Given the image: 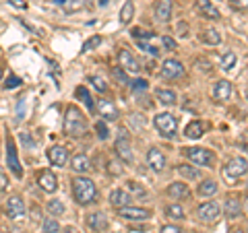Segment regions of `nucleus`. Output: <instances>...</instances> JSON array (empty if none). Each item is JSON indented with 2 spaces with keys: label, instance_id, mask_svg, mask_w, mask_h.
<instances>
[{
  "label": "nucleus",
  "instance_id": "2",
  "mask_svg": "<svg viewBox=\"0 0 248 233\" xmlns=\"http://www.w3.org/2000/svg\"><path fill=\"white\" fill-rule=\"evenodd\" d=\"M87 130V122H85L81 110H77L75 105H71L66 110V118H64V132L68 136H83Z\"/></svg>",
  "mask_w": 248,
  "mask_h": 233
},
{
  "label": "nucleus",
  "instance_id": "38",
  "mask_svg": "<svg viewBox=\"0 0 248 233\" xmlns=\"http://www.w3.org/2000/svg\"><path fill=\"white\" fill-rule=\"evenodd\" d=\"M95 130H97V136L102 138V141H106V138L110 136V132H108V126H106L104 122H97V124H95Z\"/></svg>",
  "mask_w": 248,
  "mask_h": 233
},
{
  "label": "nucleus",
  "instance_id": "13",
  "mask_svg": "<svg viewBox=\"0 0 248 233\" xmlns=\"http://www.w3.org/2000/svg\"><path fill=\"white\" fill-rule=\"evenodd\" d=\"M147 163H149V167L153 169V172H164V167H166V157H164V153H161L159 149H149V153H147Z\"/></svg>",
  "mask_w": 248,
  "mask_h": 233
},
{
  "label": "nucleus",
  "instance_id": "40",
  "mask_svg": "<svg viewBox=\"0 0 248 233\" xmlns=\"http://www.w3.org/2000/svg\"><path fill=\"white\" fill-rule=\"evenodd\" d=\"M19 85H21V79H19V76H9V79H6V83H4V89H17L19 87Z\"/></svg>",
  "mask_w": 248,
  "mask_h": 233
},
{
  "label": "nucleus",
  "instance_id": "19",
  "mask_svg": "<svg viewBox=\"0 0 248 233\" xmlns=\"http://www.w3.org/2000/svg\"><path fill=\"white\" fill-rule=\"evenodd\" d=\"M223 213H226L228 219H238V217H242V204H240V200L230 196L226 203H223Z\"/></svg>",
  "mask_w": 248,
  "mask_h": 233
},
{
  "label": "nucleus",
  "instance_id": "32",
  "mask_svg": "<svg viewBox=\"0 0 248 233\" xmlns=\"http://www.w3.org/2000/svg\"><path fill=\"white\" fill-rule=\"evenodd\" d=\"M166 215L172 217V219H176V221H182L184 219V208L180 204H168L166 206Z\"/></svg>",
  "mask_w": 248,
  "mask_h": 233
},
{
  "label": "nucleus",
  "instance_id": "52",
  "mask_svg": "<svg viewBox=\"0 0 248 233\" xmlns=\"http://www.w3.org/2000/svg\"><path fill=\"white\" fill-rule=\"evenodd\" d=\"M56 2H58V4H64V2H66V0H56Z\"/></svg>",
  "mask_w": 248,
  "mask_h": 233
},
{
  "label": "nucleus",
  "instance_id": "30",
  "mask_svg": "<svg viewBox=\"0 0 248 233\" xmlns=\"http://www.w3.org/2000/svg\"><path fill=\"white\" fill-rule=\"evenodd\" d=\"M203 42L209 44V45H217L221 42V35H219V31L217 29H207L205 33H203Z\"/></svg>",
  "mask_w": 248,
  "mask_h": 233
},
{
  "label": "nucleus",
  "instance_id": "28",
  "mask_svg": "<svg viewBox=\"0 0 248 233\" xmlns=\"http://www.w3.org/2000/svg\"><path fill=\"white\" fill-rule=\"evenodd\" d=\"M199 194L201 196H213L217 194V184L213 180H205L203 184H199Z\"/></svg>",
  "mask_w": 248,
  "mask_h": 233
},
{
  "label": "nucleus",
  "instance_id": "34",
  "mask_svg": "<svg viewBox=\"0 0 248 233\" xmlns=\"http://www.w3.org/2000/svg\"><path fill=\"white\" fill-rule=\"evenodd\" d=\"M42 231H44V233H60V225H58L56 219L48 217V219L44 221V225H42Z\"/></svg>",
  "mask_w": 248,
  "mask_h": 233
},
{
  "label": "nucleus",
  "instance_id": "20",
  "mask_svg": "<svg viewBox=\"0 0 248 233\" xmlns=\"http://www.w3.org/2000/svg\"><path fill=\"white\" fill-rule=\"evenodd\" d=\"M40 188L44 190V192H56V188H58V180H56V175H54L50 169H46V172H42V175H40Z\"/></svg>",
  "mask_w": 248,
  "mask_h": 233
},
{
  "label": "nucleus",
  "instance_id": "5",
  "mask_svg": "<svg viewBox=\"0 0 248 233\" xmlns=\"http://www.w3.org/2000/svg\"><path fill=\"white\" fill-rule=\"evenodd\" d=\"M197 215H199V219L203 223H215L221 217V208H219V204H217V203L209 200V203H203L199 206Z\"/></svg>",
  "mask_w": 248,
  "mask_h": 233
},
{
  "label": "nucleus",
  "instance_id": "47",
  "mask_svg": "<svg viewBox=\"0 0 248 233\" xmlns=\"http://www.w3.org/2000/svg\"><path fill=\"white\" fill-rule=\"evenodd\" d=\"M246 2L248 0H232V4H234L236 9H246Z\"/></svg>",
  "mask_w": 248,
  "mask_h": 233
},
{
  "label": "nucleus",
  "instance_id": "6",
  "mask_svg": "<svg viewBox=\"0 0 248 233\" xmlns=\"http://www.w3.org/2000/svg\"><path fill=\"white\" fill-rule=\"evenodd\" d=\"M184 155L192 163H197V165H211V163H213V153L207 151V149H201V146H190V149H184Z\"/></svg>",
  "mask_w": 248,
  "mask_h": 233
},
{
  "label": "nucleus",
  "instance_id": "49",
  "mask_svg": "<svg viewBox=\"0 0 248 233\" xmlns=\"http://www.w3.org/2000/svg\"><path fill=\"white\" fill-rule=\"evenodd\" d=\"M60 231H62V233H79L75 227H64V229H60Z\"/></svg>",
  "mask_w": 248,
  "mask_h": 233
},
{
  "label": "nucleus",
  "instance_id": "10",
  "mask_svg": "<svg viewBox=\"0 0 248 233\" xmlns=\"http://www.w3.org/2000/svg\"><path fill=\"white\" fill-rule=\"evenodd\" d=\"M6 163H9L11 172L17 175V177L23 175L21 163H19V157H17V146H15V141H13V138H6Z\"/></svg>",
  "mask_w": 248,
  "mask_h": 233
},
{
  "label": "nucleus",
  "instance_id": "37",
  "mask_svg": "<svg viewBox=\"0 0 248 233\" xmlns=\"http://www.w3.org/2000/svg\"><path fill=\"white\" fill-rule=\"evenodd\" d=\"M99 44H102V37H99V35H95V37H93V40H89V42H85V44H83V54L89 52V50H95Z\"/></svg>",
  "mask_w": 248,
  "mask_h": 233
},
{
  "label": "nucleus",
  "instance_id": "8",
  "mask_svg": "<svg viewBox=\"0 0 248 233\" xmlns=\"http://www.w3.org/2000/svg\"><path fill=\"white\" fill-rule=\"evenodd\" d=\"M6 213H9V219H13V221L25 219L27 208H25V203H23V198H21V196H11L9 203H6Z\"/></svg>",
  "mask_w": 248,
  "mask_h": 233
},
{
  "label": "nucleus",
  "instance_id": "51",
  "mask_svg": "<svg viewBox=\"0 0 248 233\" xmlns=\"http://www.w3.org/2000/svg\"><path fill=\"white\" fill-rule=\"evenodd\" d=\"M6 233H21V231H19V229H9Z\"/></svg>",
  "mask_w": 248,
  "mask_h": 233
},
{
  "label": "nucleus",
  "instance_id": "9",
  "mask_svg": "<svg viewBox=\"0 0 248 233\" xmlns=\"http://www.w3.org/2000/svg\"><path fill=\"white\" fill-rule=\"evenodd\" d=\"M118 217H122L126 221H147L151 217V211L139 208V206H122L118 208Z\"/></svg>",
  "mask_w": 248,
  "mask_h": 233
},
{
  "label": "nucleus",
  "instance_id": "36",
  "mask_svg": "<svg viewBox=\"0 0 248 233\" xmlns=\"http://www.w3.org/2000/svg\"><path fill=\"white\" fill-rule=\"evenodd\" d=\"M91 85L95 87L99 93H106L108 91V83L102 79V76H91Z\"/></svg>",
  "mask_w": 248,
  "mask_h": 233
},
{
  "label": "nucleus",
  "instance_id": "48",
  "mask_svg": "<svg viewBox=\"0 0 248 233\" xmlns=\"http://www.w3.org/2000/svg\"><path fill=\"white\" fill-rule=\"evenodd\" d=\"M110 172H112L114 175H118V174H120V169H118V163H114V161L110 163Z\"/></svg>",
  "mask_w": 248,
  "mask_h": 233
},
{
  "label": "nucleus",
  "instance_id": "23",
  "mask_svg": "<svg viewBox=\"0 0 248 233\" xmlns=\"http://www.w3.org/2000/svg\"><path fill=\"white\" fill-rule=\"evenodd\" d=\"M232 95V85L228 81H219V83H215V87H213V97L217 99V102H228Z\"/></svg>",
  "mask_w": 248,
  "mask_h": 233
},
{
  "label": "nucleus",
  "instance_id": "45",
  "mask_svg": "<svg viewBox=\"0 0 248 233\" xmlns=\"http://www.w3.org/2000/svg\"><path fill=\"white\" fill-rule=\"evenodd\" d=\"M21 141H23V145H27V146H33V141H31V138H29V134H27V132H23V134H21Z\"/></svg>",
  "mask_w": 248,
  "mask_h": 233
},
{
  "label": "nucleus",
  "instance_id": "3",
  "mask_svg": "<svg viewBox=\"0 0 248 233\" xmlns=\"http://www.w3.org/2000/svg\"><path fill=\"white\" fill-rule=\"evenodd\" d=\"M155 128H157V132L164 138H172L176 136V130H178V120H176V116L174 114H170V112H164V114H157L155 116Z\"/></svg>",
  "mask_w": 248,
  "mask_h": 233
},
{
  "label": "nucleus",
  "instance_id": "39",
  "mask_svg": "<svg viewBox=\"0 0 248 233\" xmlns=\"http://www.w3.org/2000/svg\"><path fill=\"white\" fill-rule=\"evenodd\" d=\"M128 190L133 192V194H137V196H145V194H147L143 186H139L137 182H128Z\"/></svg>",
  "mask_w": 248,
  "mask_h": 233
},
{
  "label": "nucleus",
  "instance_id": "29",
  "mask_svg": "<svg viewBox=\"0 0 248 233\" xmlns=\"http://www.w3.org/2000/svg\"><path fill=\"white\" fill-rule=\"evenodd\" d=\"M178 174L184 175L186 180H199V169L197 167H190V165H178Z\"/></svg>",
  "mask_w": 248,
  "mask_h": 233
},
{
  "label": "nucleus",
  "instance_id": "22",
  "mask_svg": "<svg viewBox=\"0 0 248 233\" xmlns=\"http://www.w3.org/2000/svg\"><path fill=\"white\" fill-rule=\"evenodd\" d=\"M71 169L77 174H87L91 172V161L87 159V155H75L71 161Z\"/></svg>",
  "mask_w": 248,
  "mask_h": 233
},
{
  "label": "nucleus",
  "instance_id": "4",
  "mask_svg": "<svg viewBox=\"0 0 248 233\" xmlns=\"http://www.w3.org/2000/svg\"><path fill=\"white\" fill-rule=\"evenodd\" d=\"M114 151L124 163H133V146H130V138H128V134L124 130L118 134V138H116Z\"/></svg>",
  "mask_w": 248,
  "mask_h": 233
},
{
  "label": "nucleus",
  "instance_id": "21",
  "mask_svg": "<svg viewBox=\"0 0 248 233\" xmlns=\"http://www.w3.org/2000/svg\"><path fill=\"white\" fill-rule=\"evenodd\" d=\"M188 194H190L188 186L182 184V182H174V184L168 186V196L174 198V200H182V198L188 196Z\"/></svg>",
  "mask_w": 248,
  "mask_h": 233
},
{
  "label": "nucleus",
  "instance_id": "27",
  "mask_svg": "<svg viewBox=\"0 0 248 233\" xmlns=\"http://www.w3.org/2000/svg\"><path fill=\"white\" fill-rule=\"evenodd\" d=\"M133 17H135V4L128 0V2H124L122 11H120V23H130Z\"/></svg>",
  "mask_w": 248,
  "mask_h": 233
},
{
  "label": "nucleus",
  "instance_id": "42",
  "mask_svg": "<svg viewBox=\"0 0 248 233\" xmlns=\"http://www.w3.org/2000/svg\"><path fill=\"white\" fill-rule=\"evenodd\" d=\"M161 233H182V229L176 227V225H164V227H161Z\"/></svg>",
  "mask_w": 248,
  "mask_h": 233
},
{
  "label": "nucleus",
  "instance_id": "14",
  "mask_svg": "<svg viewBox=\"0 0 248 233\" xmlns=\"http://www.w3.org/2000/svg\"><path fill=\"white\" fill-rule=\"evenodd\" d=\"M48 159L54 167H64L66 161H68V151L64 146H52L48 151Z\"/></svg>",
  "mask_w": 248,
  "mask_h": 233
},
{
  "label": "nucleus",
  "instance_id": "7",
  "mask_svg": "<svg viewBox=\"0 0 248 233\" xmlns=\"http://www.w3.org/2000/svg\"><path fill=\"white\" fill-rule=\"evenodd\" d=\"M182 74H184V64H182L180 60L168 58L164 64H161V76H164V79L174 81V79H180Z\"/></svg>",
  "mask_w": 248,
  "mask_h": 233
},
{
  "label": "nucleus",
  "instance_id": "25",
  "mask_svg": "<svg viewBox=\"0 0 248 233\" xmlns=\"http://www.w3.org/2000/svg\"><path fill=\"white\" fill-rule=\"evenodd\" d=\"M203 132H205V124L199 122V120H195V122H190L188 126H186L184 136H186V138H192V141H197V138L203 136Z\"/></svg>",
  "mask_w": 248,
  "mask_h": 233
},
{
  "label": "nucleus",
  "instance_id": "15",
  "mask_svg": "<svg viewBox=\"0 0 248 233\" xmlns=\"http://www.w3.org/2000/svg\"><path fill=\"white\" fill-rule=\"evenodd\" d=\"M195 4H197V11L203 15V17L211 19V21H219L221 19L219 11H217L213 6V2H209V0H195Z\"/></svg>",
  "mask_w": 248,
  "mask_h": 233
},
{
  "label": "nucleus",
  "instance_id": "12",
  "mask_svg": "<svg viewBox=\"0 0 248 233\" xmlns=\"http://www.w3.org/2000/svg\"><path fill=\"white\" fill-rule=\"evenodd\" d=\"M118 60H120V66L124 68V71H128V73H133V74H137L139 71H141V64H139V60L133 56V52L126 50V48L120 50Z\"/></svg>",
  "mask_w": 248,
  "mask_h": 233
},
{
  "label": "nucleus",
  "instance_id": "24",
  "mask_svg": "<svg viewBox=\"0 0 248 233\" xmlns=\"http://www.w3.org/2000/svg\"><path fill=\"white\" fill-rule=\"evenodd\" d=\"M128 203H130L128 192H124V190H112V194H110V204H112L114 208L128 206Z\"/></svg>",
  "mask_w": 248,
  "mask_h": 233
},
{
  "label": "nucleus",
  "instance_id": "16",
  "mask_svg": "<svg viewBox=\"0 0 248 233\" xmlns=\"http://www.w3.org/2000/svg\"><path fill=\"white\" fill-rule=\"evenodd\" d=\"M155 19L161 23H168L172 19V2L170 0H157L155 2Z\"/></svg>",
  "mask_w": 248,
  "mask_h": 233
},
{
  "label": "nucleus",
  "instance_id": "26",
  "mask_svg": "<svg viewBox=\"0 0 248 233\" xmlns=\"http://www.w3.org/2000/svg\"><path fill=\"white\" fill-rule=\"evenodd\" d=\"M155 97H157L164 105H174L176 103V93L168 91V89H157V91H155Z\"/></svg>",
  "mask_w": 248,
  "mask_h": 233
},
{
  "label": "nucleus",
  "instance_id": "46",
  "mask_svg": "<svg viewBox=\"0 0 248 233\" xmlns=\"http://www.w3.org/2000/svg\"><path fill=\"white\" fill-rule=\"evenodd\" d=\"M13 6H17V9H27V2H23V0H9Z\"/></svg>",
  "mask_w": 248,
  "mask_h": 233
},
{
  "label": "nucleus",
  "instance_id": "55",
  "mask_svg": "<svg viewBox=\"0 0 248 233\" xmlns=\"http://www.w3.org/2000/svg\"><path fill=\"white\" fill-rule=\"evenodd\" d=\"M197 233H201V231H197Z\"/></svg>",
  "mask_w": 248,
  "mask_h": 233
},
{
  "label": "nucleus",
  "instance_id": "41",
  "mask_svg": "<svg viewBox=\"0 0 248 233\" xmlns=\"http://www.w3.org/2000/svg\"><path fill=\"white\" fill-rule=\"evenodd\" d=\"M130 87H133L135 91H145L147 89V81L145 79H135V81H130Z\"/></svg>",
  "mask_w": 248,
  "mask_h": 233
},
{
  "label": "nucleus",
  "instance_id": "33",
  "mask_svg": "<svg viewBox=\"0 0 248 233\" xmlns=\"http://www.w3.org/2000/svg\"><path fill=\"white\" fill-rule=\"evenodd\" d=\"M64 204H62V200H50L48 203V213L54 215V217H60V215H64Z\"/></svg>",
  "mask_w": 248,
  "mask_h": 233
},
{
  "label": "nucleus",
  "instance_id": "1",
  "mask_svg": "<svg viewBox=\"0 0 248 233\" xmlns=\"http://www.w3.org/2000/svg\"><path fill=\"white\" fill-rule=\"evenodd\" d=\"M73 194H75V200L79 204H89L95 200V184H93L89 177H75L73 180Z\"/></svg>",
  "mask_w": 248,
  "mask_h": 233
},
{
  "label": "nucleus",
  "instance_id": "53",
  "mask_svg": "<svg viewBox=\"0 0 248 233\" xmlns=\"http://www.w3.org/2000/svg\"><path fill=\"white\" fill-rule=\"evenodd\" d=\"M234 233H244V229H236V231H234Z\"/></svg>",
  "mask_w": 248,
  "mask_h": 233
},
{
  "label": "nucleus",
  "instance_id": "31",
  "mask_svg": "<svg viewBox=\"0 0 248 233\" xmlns=\"http://www.w3.org/2000/svg\"><path fill=\"white\" fill-rule=\"evenodd\" d=\"M236 62H238L236 54H234V52H226V54L221 56V68H223V71H232Z\"/></svg>",
  "mask_w": 248,
  "mask_h": 233
},
{
  "label": "nucleus",
  "instance_id": "50",
  "mask_svg": "<svg viewBox=\"0 0 248 233\" xmlns=\"http://www.w3.org/2000/svg\"><path fill=\"white\" fill-rule=\"evenodd\" d=\"M108 4V0H99V6H106Z\"/></svg>",
  "mask_w": 248,
  "mask_h": 233
},
{
  "label": "nucleus",
  "instance_id": "11",
  "mask_svg": "<svg viewBox=\"0 0 248 233\" xmlns=\"http://www.w3.org/2000/svg\"><path fill=\"white\" fill-rule=\"evenodd\" d=\"M248 172V163L244 157H234L228 165H226V174L232 177V180H238V177H244Z\"/></svg>",
  "mask_w": 248,
  "mask_h": 233
},
{
  "label": "nucleus",
  "instance_id": "54",
  "mask_svg": "<svg viewBox=\"0 0 248 233\" xmlns=\"http://www.w3.org/2000/svg\"><path fill=\"white\" fill-rule=\"evenodd\" d=\"M0 79H2V68H0Z\"/></svg>",
  "mask_w": 248,
  "mask_h": 233
},
{
  "label": "nucleus",
  "instance_id": "18",
  "mask_svg": "<svg viewBox=\"0 0 248 233\" xmlns=\"http://www.w3.org/2000/svg\"><path fill=\"white\" fill-rule=\"evenodd\" d=\"M87 225H89V229H93L95 233H102L108 229V217L104 213H91L87 217Z\"/></svg>",
  "mask_w": 248,
  "mask_h": 233
},
{
  "label": "nucleus",
  "instance_id": "44",
  "mask_svg": "<svg viewBox=\"0 0 248 233\" xmlns=\"http://www.w3.org/2000/svg\"><path fill=\"white\" fill-rule=\"evenodd\" d=\"M164 45H166V48H168V50H174V48H176V44H174V40H172V37H168V35H164Z\"/></svg>",
  "mask_w": 248,
  "mask_h": 233
},
{
  "label": "nucleus",
  "instance_id": "35",
  "mask_svg": "<svg viewBox=\"0 0 248 233\" xmlns=\"http://www.w3.org/2000/svg\"><path fill=\"white\" fill-rule=\"evenodd\" d=\"M77 97H79L81 102L89 107V110H93V107H95V103H93V99H91V95H89V91L85 89V87H79V89H77Z\"/></svg>",
  "mask_w": 248,
  "mask_h": 233
},
{
  "label": "nucleus",
  "instance_id": "17",
  "mask_svg": "<svg viewBox=\"0 0 248 233\" xmlns=\"http://www.w3.org/2000/svg\"><path fill=\"white\" fill-rule=\"evenodd\" d=\"M97 112L102 114V118L110 120V122L118 120V110H116V105L112 102H108V99H99L97 102Z\"/></svg>",
  "mask_w": 248,
  "mask_h": 233
},
{
  "label": "nucleus",
  "instance_id": "43",
  "mask_svg": "<svg viewBox=\"0 0 248 233\" xmlns=\"http://www.w3.org/2000/svg\"><path fill=\"white\" fill-rule=\"evenodd\" d=\"M6 188H9V177L4 174H0V192H4Z\"/></svg>",
  "mask_w": 248,
  "mask_h": 233
}]
</instances>
